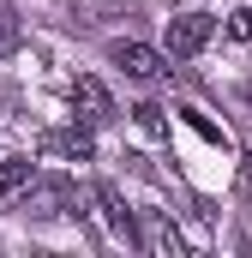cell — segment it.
<instances>
[{
	"label": "cell",
	"instance_id": "obj_1",
	"mask_svg": "<svg viewBox=\"0 0 252 258\" xmlns=\"http://www.w3.org/2000/svg\"><path fill=\"white\" fill-rule=\"evenodd\" d=\"M78 216V198H72V180L66 174H30L24 180V216Z\"/></svg>",
	"mask_w": 252,
	"mask_h": 258
},
{
	"label": "cell",
	"instance_id": "obj_2",
	"mask_svg": "<svg viewBox=\"0 0 252 258\" xmlns=\"http://www.w3.org/2000/svg\"><path fill=\"white\" fill-rule=\"evenodd\" d=\"M210 36H216V18H210V12H180V18H168V54H174V60L198 54Z\"/></svg>",
	"mask_w": 252,
	"mask_h": 258
},
{
	"label": "cell",
	"instance_id": "obj_3",
	"mask_svg": "<svg viewBox=\"0 0 252 258\" xmlns=\"http://www.w3.org/2000/svg\"><path fill=\"white\" fill-rule=\"evenodd\" d=\"M72 108H78V120H84V126H108V120H114V96H108V90H102V78H90V72H84V78H72Z\"/></svg>",
	"mask_w": 252,
	"mask_h": 258
},
{
	"label": "cell",
	"instance_id": "obj_4",
	"mask_svg": "<svg viewBox=\"0 0 252 258\" xmlns=\"http://www.w3.org/2000/svg\"><path fill=\"white\" fill-rule=\"evenodd\" d=\"M114 66H120L126 78H138V84H156L168 66H162V54L156 48H144V42H114Z\"/></svg>",
	"mask_w": 252,
	"mask_h": 258
},
{
	"label": "cell",
	"instance_id": "obj_5",
	"mask_svg": "<svg viewBox=\"0 0 252 258\" xmlns=\"http://www.w3.org/2000/svg\"><path fill=\"white\" fill-rule=\"evenodd\" d=\"M42 156H66V162H90V156H96V138H90L84 126L48 132V138H42Z\"/></svg>",
	"mask_w": 252,
	"mask_h": 258
},
{
	"label": "cell",
	"instance_id": "obj_6",
	"mask_svg": "<svg viewBox=\"0 0 252 258\" xmlns=\"http://www.w3.org/2000/svg\"><path fill=\"white\" fill-rule=\"evenodd\" d=\"M96 204H102V216H108V228L120 234L126 246H138V222H132V210H126V198L108 186V180H96Z\"/></svg>",
	"mask_w": 252,
	"mask_h": 258
},
{
	"label": "cell",
	"instance_id": "obj_7",
	"mask_svg": "<svg viewBox=\"0 0 252 258\" xmlns=\"http://www.w3.org/2000/svg\"><path fill=\"white\" fill-rule=\"evenodd\" d=\"M132 6H138V0H72V18H78V24H114Z\"/></svg>",
	"mask_w": 252,
	"mask_h": 258
},
{
	"label": "cell",
	"instance_id": "obj_8",
	"mask_svg": "<svg viewBox=\"0 0 252 258\" xmlns=\"http://www.w3.org/2000/svg\"><path fill=\"white\" fill-rule=\"evenodd\" d=\"M36 174V162L30 156H12V162H0V198H12V192H24V180Z\"/></svg>",
	"mask_w": 252,
	"mask_h": 258
},
{
	"label": "cell",
	"instance_id": "obj_9",
	"mask_svg": "<svg viewBox=\"0 0 252 258\" xmlns=\"http://www.w3.org/2000/svg\"><path fill=\"white\" fill-rule=\"evenodd\" d=\"M18 42H24V24H18V12H12V6H0V60H6Z\"/></svg>",
	"mask_w": 252,
	"mask_h": 258
},
{
	"label": "cell",
	"instance_id": "obj_10",
	"mask_svg": "<svg viewBox=\"0 0 252 258\" xmlns=\"http://www.w3.org/2000/svg\"><path fill=\"white\" fill-rule=\"evenodd\" d=\"M180 114H186V126L198 132V138H210V144H228V138H222V126H216V120H210V114H204V108H192V102H186V108H180Z\"/></svg>",
	"mask_w": 252,
	"mask_h": 258
},
{
	"label": "cell",
	"instance_id": "obj_11",
	"mask_svg": "<svg viewBox=\"0 0 252 258\" xmlns=\"http://www.w3.org/2000/svg\"><path fill=\"white\" fill-rule=\"evenodd\" d=\"M132 114H138V126L150 132V138H168V114H162V108H156V102H138V108H132Z\"/></svg>",
	"mask_w": 252,
	"mask_h": 258
},
{
	"label": "cell",
	"instance_id": "obj_12",
	"mask_svg": "<svg viewBox=\"0 0 252 258\" xmlns=\"http://www.w3.org/2000/svg\"><path fill=\"white\" fill-rule=\"evenodd\" d=\"M150 246H156V252H168V258H180V234L156 216V222H150Z\"/></svg>",
	"mask_w": 252,
	"mask_h": 258
},
{
	"label": "cell",
	"instance_id": "obj_13",
	"mask_svg": "<svg viewBox=\"0 0 252 258\" xmlns=\"http://www.w3.org/2000/svg\"><path fill=\"white\" fill-rule=\"evenodd\" d=\"M228 36H234V42H252V6L228 12Z\"/></svg>",
	"mask_w": 252,
	"mask_h": 258
},
{
	"label": "cell",
	"instance_id": "obj_14",
	"mask_svg": "<svg viewBox=\"0 0 252 258\" xmlns=\"http://www.w3.org/2000/svg\"><path fill=\"white\" fill-rule=\"evenodd\" d=\"M246 174H252V162H246Z\"/></svg>",
	"mask_w": 252,
	"mask_h": 258
}]
</instances>
